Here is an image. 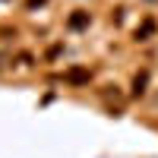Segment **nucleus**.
Returning a JSON list of instances; mask_svg holds the SVG:
<instances>
[{
    "label": "nucleus",
    "instance_id": "obj_1",
    "mask_svg": "<svg viewBox=\"0 0 158 158\" xmlns=\"http://www.w3.org/2000/svg\"><path fill=\"white\" fill-rule=\"evenodd\" d=\"M63 82L67 85H89L92 82V70L89 67H70L63 73Z\"/></svg>",
    "mask_w": 158,
    "mask_h": 158
},
{
    "label": "nucleus",
    "instance_id": "obj_2",
    "mask_svg": "<svg viewBox=\"0 0 158 158\" xmlns=\"http://www.w3.org/2000/svg\"><path fill=\"white\" fill-rule=\"evenodd\" d=\"M89 22H92V13H85V10H73L70 19H67V29L82 32V29H89Z\"/></svg>",
    "mask_w": 158,
    "mask_h": 158
},
{
    "label": "nucleus",
    "instance_id": "obj_3",
    "mask_svg": "<svg viewBox=\"0 0 158 158\" xmlns=\"http://www.w3.org/2000/svg\"><path fill=\"white\" fill-rule=\"evenodd\" d=\"M146 85H149V70H139L133 76V85H130V95L139 98V95H146Z\"/></svg>",
    "mask_w": 158,
    "mask_h": 158
},
{
    "label": "nucleus",
    "instance_id": "obj_4",
    "mask_svg": "<svg viewBox=\"0 0 158 158\" xmlns=\"http://www.w3.org/2000/svg\"><path fill=\"white\" fill-rule=\"evenodd\" d=\"M152 35H155V19H146V22H142L139 29L133 32V38H136V41H149Z\"/></svg>",
    "mask_w": 158,
    "mask_h": 158
},
{
    "label": "nucleus",
    "instance_id": "obj_5",
    "mask_svg": "<svg viewBox=\"0 0 158 158\" xmlns=\"http://www.w3.org/2000/svg\"><path fill=\"white\" fill-rule=\"evenodd\" d=\"M48 3V0H25V6H29V10H35V6H44Z\"/></svg>",
    "mask_w": 158,
    "mask_h": 158
}]
</instances>
